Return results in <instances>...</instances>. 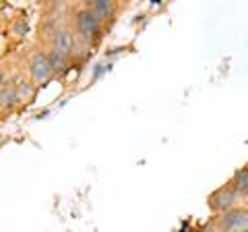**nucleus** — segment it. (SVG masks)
<instances>
[{"label":"nucleus","mask_w":248,"mask_h":232,"mask_svg":"<svg viewBox=\"0 0 248 232\" xmlns=\"http://www.w3.org/2000/svg\"><path fill=\"white\" fill-rule=\"evenodd\" d=\"M230 184L238 191V195L242 199L248 197V164L234 170V174L230 176Z\"/></svg>","instance_id":"nucleus-8"},{"label":"nucleus","mask_w":248,"mask_h":232,"mask_svg":"<svg viewBox=\"0 0 248 232\" xmlns=\"http://www.w3.org/2000/svg\"><path fill=\"white\" fill-rule=\"evenodd\" d=\"M46 54H48V58H50V65H52V68H54V73L64 71V68L68 66V60H71V58L62 56V54H58L56 50H52V48H50Z\"/></svg>","instance_id":"nucleus-10"},{"label":"nucleus","mask_w":248,"mask_h":232,"mask_svg":"<svg viewBox=\"0 0 248 232\" xmlns=\"http://www.w3.org/2000/svg\"><path fill=\"white\" fill-rule=\"evenodd\" d=\"M242 201L244 199L238 195V191L232 187L230 181H228V182H223L221 187L213 189L207 195V207L213 215H221V214H226L230 210H234V207H238V205H242Z\"/></svg>","instance_id":"nucleus-2"},{"label":"nucleus","mask_w":248,"mask_h":232,"mask_svg":"<svg viewBox=\"0 0 248 232\" xmlns=\"http://www.w3.org/2000/svg\"><path fill=\"white\" fill-rule=\"evenodd\" d=\"M217 232H248V205H238L221 215H213Z\"/></svg>","instance_id":"nucleus-4"},{"label":"nucleus","mask_w":248,"mask_h":232,"mask_svg":"<svg viewBox=\"0 0 248 232\" xmlns=\"http://www.w3.org/2000/svg\"><path fill=\"white\" fill-rule=\"evenodd\" d=\"M73 29H75L77 37H79V42L93 44V42L99 40V35H102L104 21L99 19L87 4H83L73 15Z\"/></svg>","instance_id":"nucleus-1"},{"label":"nucleus","mask_w":248,"mask_h":232,"mask_svg":"<svg viewBox=\"0 0 248 232\" xmlns=\"http://www.w3.org/2000/svg\"><path fill=\"white\" fill-rule=\"evenodd\" d=\"M197 232H217V228H215V222H213V218L209 220L207 224H203V226H201Z\"/></svg>","instance_id":"nucleus-11"},{"label":"nucleus","mask_w":248,"mask_h":232,"mask_svg":"<svg viewBox=\"0 0 248 232\" xmlns=\"http://www.w3.org/2000/svg\"><path fill=\"white\" fill-rule=\"evenodd\" d=\"M6 81H9V79H6V68H4L2 65H0V87H2V85H4Z\"/></svg>","instance_id":"nucleus-12"},{"label":"nucleus","mask_w":248,"mask_h":232,"mask_svg":"<svg viewBox=\"0 0 248 232\" xmlns=\"http://www.w3.org/2000/svg\"><path fill=\"white\" fill-rule=\"evenodd\" d=\"M15 106H19V98H17V85L15 81H6L2 87H0V112L13 110Z\"/></svg>","instance_id":"nucleus-6"},{"label":"nucleus","mask_w":248,"mask_h":232,"mask_svg":"<svg viewBox=\"0 0 248 232\" xmlns=\"http://www.w3.org/2000/svg\"><path fill=\"white\" fill-rule=\"evenodd\" d=\"M89 9L97 15L102 21H108V19H114L116 11H118V4L112 2V0H91V2H85Z\"/></svg>","instance_id":"nucleus-7"},{"label":"nucleus","mask_w":248,"mask_h":232,"mask_svg":"<svg viewBox=\"0 0 248 232\" xmlns=\"http://www.w3.org/2000/svg\"><path fill=\"white\" fill-rule=\"evenodd\" d=\"M27 73H29V81L35 85V87H42V85L48 83L54 77V68L50 65V58L44 50H33L27 58Z\"/></svg>","instance_id":"nucleus-3"},{"label":"nucleus","mask_w":248,"mask_h":232,"mask_svg":"<svg viewBox=\"0 0 248 232\" xmlns=\"http://www.w3.org/2000/svg\"><path fill=\"white\" fill-rule=\"evenodd\" d=\"M77 46H79V37H77L73 27L62 25V27L54 29V33L50 37L52 50H56L58 54H62V56H66V58H73L77 52Z\"/></svg>","instance_id":"nucleus-5"},{"label":"nucleus","mask_w":248,"mask_h":232,"mask_svg":"<svg viewBox=\"0 0 248 232\" xmlns=\"http://www.w3.org/2000/svg\"><path fill=\"white\" fill-rule=\"evenodd\" d=\"M17 85V98H19V104H29L31 99H33V94H35V85L31 83L29 79H19L15 81Z\"/></svg>","instance_id":"nucleus-9"}]
</instances>
